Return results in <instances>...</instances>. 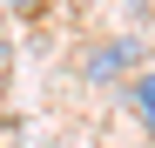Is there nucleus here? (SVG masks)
Listing matches in <instances>:
<instances>
[{
  "label": "nucleus",
  "instance_id": "7ed1b4c3",
  "mask_svg": "<svg viewBox=\"0 0 155 148\" xmlns=\"http://www.w3.org/2000/svg\"><path fill=\"white\" fill-rule=\"evenodd\" d=\"M14 14H34V7H54V0H7Z\"/></svg>",
  "mask_w": 155,
  "mask_h": 148
},
{
  "label": "nucleus",
  "instance_id": "f257e3e1",
  "mask_svg": "<svg viewBox=\"0 0 155 148\" xmlns=\"http://www.w3.org/2000/svg\"><path fill=\"white\" fill-rule=\"evenodd\" d=\"M128 61H135V40H108V47H94L81 67H88V81H115Z\"/></svg>",
  "mask_w": 155,
  "mask_h": 148
},
{
  "label": "nucleus",
  "instance_id": "f03ea898",
  "mask_svg": "<svg viewBox=\"0 0 155 148\" xmlns=\"http://www.w3.org/2000/svg\"><path fill=\"white\" fill-rule=\"evenodd\" d=\"M128 101H135V121H142V128H148V141H155V67H148V74H135Z\"/></svg>",
  "mask_w": 155,
  "mask_h": 148
},
{
  "label": "nucleus",
  "instance_id": "20e7f679",
  "mask_svg": "<svg viewBox=\"0 0 155 148\" xmlns=\"http://www.w3.org/2000/svg\"><path fill=\"white\" fill-rule=\"evenodd\" d=\"M0 128H7V121H0Z\"/></svg>",
  "mask_w": 155,
  "mask_h": 148
}]
</instances>
